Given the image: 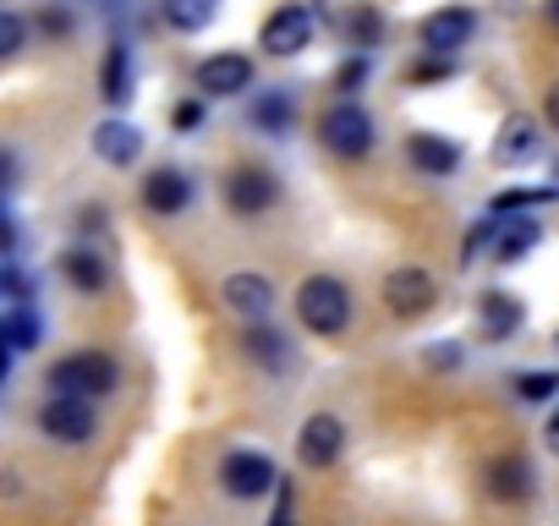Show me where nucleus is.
Wrapping results in <instances>:
<instances>
[{"mask_svg":"<svg viewBox=\"0 0 559 526\" xmlns=\"http://www.w3.org/2000/svg\"><path fill=\"white\" fill-rule=\"evenodd\" d=\"M559 198V187H504V192H493V203H488V214H526V208H543V203H554Z\"/></svg>","mask_w":559,"mask_h":526,"instance_id":"bb28decb","label":"nucleus"},{"mask_svg":"<svg viewBox=\"0 0 559 526\" xmlns=\"http://www.w3.org/2000/svg\"><path fill=\"white\" fill-rule=\"evenodd\" d=\"M0 219H7V203H0Z\"/></svg>","mask_w":559,"mask_h":526,"instance_id":"c03bdc74","label":"nucleus"},{"mask_svg":"<svg viewBox=\"0 0 559 526\" xmlns=\"http://www.w3.org/2000/svg\"><path fill=\"white\" fill-rule=\"evenodd\" d=\"M274 203H280V181L269 165H236L225 176V208L236 219H263Z\"/></svg>","mask_w":559,"mask_h":526,"instance_id":"423d86ee","label":"nucleus"},{"mask_svg":"<svg viewBox=\"0 0 559 526\" xmlns=\"http://www.w3.org/2000/svg\"><path fill=\"white\" fill-rule=\"evenodd\" d=\"M94 154H99L105 165H138V154H143V132H138L127 116H110V121L94 127Z\"/></svg>","mask_w":559,"mask_h":526,"instance_id":"6ab92c4d","label":"nucleus"},{"mask_svg":"<svg viewBox=\"0 0 559 526\" xmlns=\"http://www.w3.org/2000/svg\"><path fill=\"white\" fill-rule=\"evenodd\" d=\"M247 88H258V67H252V56H241V50H219V56L198 61V94H203V99H236V94H247Z\"/></svg>","mask_w":559,"mask_h":526,"instance_id":"6e6552de","label":"nucleus"},{"mask_svg":"<svg viewBox=\"0 0 559 526\" xmlns=\"http://www.w3.org/2000/svg\"><path fill=\"white\" fill-rule=\"evenodd\" d=\"M319 138H324V148H330L335 159L357 165V159L373 154V116H368L357 99H335V105L324 110V121H319Z\"/></svg>","mask_w":559,"mask_h":526,"instance_id":"20e7f679","label":"nucleus"},{"mask_svg":"<svg viewBox=\"0 0 559 526\" xmlns=\"http://www.w3.org/2000/svg\"><path fill=\"white\" fill-rule=\"evenodd\" d=\"M159 17L176 34H198V28H209L219 17V0H159Z\"/></svg>","mask_w":559,"mask_h":526,"instance_id":"393cba45","label":"nucleus"},{"mask_svg":"<svg viewBox=\"0 0 559 526\" xmlns=\"http://www.w3.org/2000/svg\"><path fill=\"white\" fill-rule=\"evenodd\" d=\"M428 357H433V368H461V346H455V340H439V346H428Z\"/></svg>","mask_w":559,"mask_h":526,"instance_id":"e433bc0d","label":"nucleus"},{"mask_svg":"<svg viewBox=\"0 0 559 526\" xmlns=\"http://www.w3.org/2000/svg\"><path fill=\"white\" fill-rule=\"evenodd\" d=\"M537 148H543V132H537V121L532 116H504L499 121V132H493V165H526V159H537Z\"/></svg>","mask_w":559,"mask_h":526,"instance_id":"dca6fc26","label":"nucleus"},{"mask_svg":"<svg viewBox=\"0 0 559 526\" xmlns=\"http://www.w3.org/2000/svg\"><path fill=\"white\" fill-rule=\"evenodd\" d=\"M28 34H34V28H28L23 12H0V61H12V56L28 45Z\"/></svg>","mask_w":559,"mask_h":526,"instance_id":"c756f323","label":"nucleus"},{"mask_svg":"<svg viewBox=\"0 0 559 526\" xmlns=\"http://www.w3.org/2000/svg\"><path fill=\"white\" fill-rule=\"evenodd\" d=\"M433 302H439V280L428 270H417V263H401V270L384 275V308L395 319H423Z\"/></svg>","mask_w":559,"mask_h":526,"instance_id":"1a4fd4ad","label":"nucleus"},{"mask_svg":"<svg viewBox=\"0 0 559 526\" xmlns=\"http://www.w3.org/2000/svg\"><path fill=\"white\" fill-rule=\"evenodd\" d=\"M362 83H368V56H362V50H352V56H346V61L335 67V88H341V94L352 99V94H357Z\"/></svg>","mask_w":559,"mask_h":526,"instance_id":"473e14b6","label":"nucleus"},{"mask_svg":"<svg viewBox=\"0 0 559 526\" xmlns=\"http://www.w3.org/2000/svg\"><path fill=\"white\" fill-rule=\"evenodd\" d=\"M521 324H526V308H521L510 291H488V297L477 302V335H483V340L499 346V340H510Z\"/></svg>","mask_w":559,"mask_h":526,"instance_id":"aec40b11","label":"nucleus"},{"mask_svg":"<svg viewBox=\"0 0 559 526\" xmlns=\"http://www.w3.org/2000/svg\"><path fill=\"white\" fill-rule=\"evenodd\" d=\"M219 297H225V308H230L236 319L263 324L269 308H274V280H269V275H252V270H236V275H225Z\"/></svg>","mask_w":559,"mask_h":526,"instance_id":"4468645a","label":"nucleus"},{"mask_svg":"<svg viewBox=\"0 0 559 526\" xmlns=\"http://www.w3.org/2000/svg\"><path fill=\"white\" fill-rule=\"evenodd\" d=\"M543 241V225L515 214V219H499V236H493V263H521L532 247Z\"/></svg>","mask_w":559,"mask_h":526,"instance_id":"b1692460","label":"nucleus"},{"mask_svg":"<svg viewBox=\"0 0 559 526\" xmlns=\"http://www.w3.org/2000/svg\"><path fill=\"white\" fill-rule=\"evenodd\" d=\"M548 23L559 28V0H548Z\"/></svg>","mask_w":559,"mask_h":526,"instance_id":"37998d69","label":"nucleus"},{"mask_svg":"<svg viewBox=\"0 0 559 526\" xmlns=\"http://www.w3.org/2000/svg\"><path fill=\"white\" fill-rule=\"evenodd\" d=\"M121 384V368L110 351H72L50 368V395H83V401H105Z\"/></svg>","mask_w":559,"mask_h":526,"instance_id":"f03ea898","label":"nucleus"},{"mask_svg":"<svg viewBox=\"0 0 559 526\" xmlns=\"http://www.w3.org/2000/svg\"><path fill=\"white\" fill-rule=\"evenodd\" d=\"M99 99L110 105V110H121L127 99H132V45H110L105 50V67H99Z\"/></svg>","mask_w":559,"mask_h":526,"instance_id":"4be33fe9","label":"nucleus"},{"mask_svg":"<svg viewBox=\"0 0 559 526\" xmlns=\"http://www.w3.org/2000/svg\"><path fill=\"white\" fill-rule=\"evenodd\" d=\"M472 34H477V12L472 7H439V12H428L417 23V39H423L428 56H455L461 45H472Z\"/></svg>","mask_w":559,"mask_h":526,"instance_id":"9b49d317","label":"nucleus"},{"mask_svg":"<svg viewBox=\"0 0 559 526\" xmlns=\"http://www.w3.org/2000/svg\"><path fill=\"white\" fill-rule=\"evenodd\" d=\"M313 34H319V7H313V0H292V7H274V12L263 17L258 45H263V56H274V61H292V56H302V50L313 45Z\"/></svg>","mask_w":559,"mask_h":526,"instance_id":"7ed1b4c3","label":"nucleus"},{"mask_svg":"<svg viewBox=\"0 0 559 526\" xmlns=\"http://www.w3.org/2000/svg\"><path fill=\"white\" fill-rule=\"evenodd\" d=\"M554 346H559V335H554Z\"/></svg>","mask_w":559,"mask_h":526,"instance_id":"49530a36","label":"nucleus"},{"mask_svg":"<svg viewBox=\"0 0 559 526\" xmlns=\"http://www.w3.org/2000/svg\"><path fill=\"white\" fill-rule=\"evenodd\" d=\"M12 357H17V351H12L7 330H0V384H7V373H12Z\"/></svg>","mask_w":559,"mask_h":526,"instance_id":"a19ab883","label":"nucleus"},{"mask_svg":"<svg viewBox=\"0 0 559 526\" xmlns=\"http://www.w3.org/2000/svg\"><path fill=\"white\" fill-rule=\"evenodd\" d=\"M510 390H515V401L543 406V401H554V395H559V373H515V379H510Z\"/></svg>","mask_w":559,"mask_h":526,"instance_id":"c85d7f7f","label":"nucleus"},{"mask_svg":"<svg viewBox=\"0 0 559 526\" xmlns=\"http://www.w3.org/2000/svg\"><path fill=\"white\" fill-rule=\"evenodd\" d=\"M56 263H61V280H67L72 291H83V297H99V291L110 286V263H105V252H94V247H67Z\"/></svg>","mask_w":559,"mask_h":526,"instance_id":"a211bd4d","label":"nucleus"},{"mask_svg":"<svg viewBox=\"0 0 559 526\" xmlns=\"http://www.w3.org/2000/svg\"><path fill=\"white\" fill-rule=\"evenodd\" d=\"M17 176H23V154L0 143V192H12V187H17Z\"/></svg>","mask_w":559,"mask_h":526,"instance_id":"72a5a7b5","label":"nucleus"},{"mask_svg":"<svg viewBox=\"0 0 559 526\" xmlns=\"http://www.w3.org/2000/svg\"><path fill=\"white\" fill-rule=\"evenodd\" d=\"M17 252V225H12V214L0 219V258H12Z\"/></svg>","mask_w":559,"mask_h":526,"instance_id":"58836bf2","label":"nucleus"},{"mask_svg":"<svg viewBox=\"0 0 559 526\" xmlns=\"http://www.w3.org/2000/svg\"><path fill=\"white\" fill-rule=\"evenodd\" d=\"M247 127L263 132V138H286L297 127V99L286 88H258L252 105H247Z\"/></svg>","mask_w":559,"mask_h":526,"instance_id":"f3484780","label":"nucleus"},{"mask_svg":"<svg viewBox=\"0 0 559 526\" xmlns=\"http://www.w3.org/2000/svg\"><path fill=\"white\" fill-rule=\"evenodd\" d=\"M241 351H247L258 368H269V373H292V368H297L292 340L280 335V330H269V324H252V330L241 335Z\"/></svg>","mask_w":559,"mask_h":526,"instance_id":"412c9836","label":"nucleus"},{"mask_svg":"<svg viewBox=\"0 0 559 526\" xmlns=\"http://www.w3.org/2000/svg\"><path fill=\"white\" fill-rule=\"evenodd\" d=\"M219 488H225V499L252 504V499H263V493L280 488V471H274V461L263 450H230L219 461Z\"/></svg>","mask_w":559,"mask_h":526,"instance_id":"39448f33","label":"nucleus"},{"mask_svg":"<svg viewBox=\"0 0 559 526\" xmlns=\"http://www.w3.org/2000/svg\"><path fill=\"white\" fill-rule=\"evenodd\" d=\"M341 455H346V422L335 411H313L302 422V433H297V461L308 471H330Z\"/></svg>","mask_w":559,"mask_h":526,"instance_id":"9d476101","label":"nucleus"},{"mask_svg":"<svg viewBox=\"0 0 559 526\" xmlns=\"http://www.w3.org/2000/svg\"><path fill=\"white\" fill-rule=\"evenodd\" d=\"M406 159H412L417 176L444 181V176L461 170V143H450L444 132H412V138H406Z\"/></svg>","mask_w":559,"mask_h":526,"instance_id":"2eb2a0df","label":"nucleus"},{"mask_svg":"<svg viewBox=\"0 0 559 526\" xmlns=\"http://www.w3.org/2000/svg\"><path fill=\"white\" fill-rule=\"evenodd\" d=\"M143 208H148L154 219H176V214H187V208H192V176L176 170V165L148 170V176H143Z\"/></svg>","mask_w":559,"mask_h":526,"instance_id":"f8f14e48","label":"nucleus"},{"mask_svg":"<svg viewBox=\"0 0 559 526\" xmlns=\"http://www.w3.org/2000/svg\"><path fill=\"white\" fill-rule=\"evenodd\" d=\"M483 488H488V499H499V504H526V499L537 493V471H532L526 455L510 450V455H493V461H488Z\"/></svg>","mask_w":559,"mask_h":526,"instance_id":"ddd939ff","label":"nucleus"},{"mask_svg":"<svg viewBox=\"0 0 559 526\" xmlns=\"http://www.w3.org/2000/svg\"><path fill=\"white\" fill-rule=\"evenodd\" d=\"M0 313H7V297H0Z\"/></svg>","mask_w":559,"mask_h":526,"instance_id":"a18cd8bd","label":"nucleus"},{"mask_svg":"<svg viewBox=\"0 0 559 526\" xmlns=\"http://www.w3.org/2000/svg\"><path fill=\"white\" fill-rule=\"evenodd\" d=\"M269 526H292V488H280V510H274Z\"/></svg>","mask_w":559,"mask_h":526,"instance_id":"ea45409f","label":"nucleus"},{"mask_svg":"<svg viewBox=\"0 0 559 526\" xmlns=\"http://www.w3.org/2000/svg\"><path fill=\"white\" fill-rule=\"evenodd\" d=\"M28 28H34L39 39H50V45H67L78 23H72V12L61 7V0H45V7H39V12L28 17Z\"/></svg>","mask_w":559,"mask_h":526,"instance_id":"cd10ccee","label":"nucleus"},{"mask_svg":"<svg viewBox=\"0 0 559 526\" xmlns=\"http://www.w3.org/2000/svg\"><path fill=\"white\" fill-rule=\"evenodd\" d=\"M0 330H7V340H12V351H17V357H23V351H34V346L45 340V324H39V308H34V302L7 308V313H0Z\"/></svg>","mask_w":559,"mask_h":526,"instance_id":"a878e982","label":"nucleus"},{"mask_svg":"<svg viewBox=\"0 0 559 526\" xmlns=\"http://www.w3.org/2000/svg\"><path fill=\"white\" fill-rule=\"evenodd\" d=\"M39 428H45L50 444H88L99 433V411L83 395H50L39 406Z\"/></svg>","mask_w":559,"mask_h":526,"instance_id":"0eeeda50","label":"nucleus"},{"mask_svg":"<svg viewBox=\"0 0 559 526\" xmlns=\"http://www.w3.org/2000/svg\"><path fill=\"white\" fill-rule=\"evenodd\" d=\"M297 319H302V330H313L319 340H335V335L352 330L357 297H352V286H346L341 275H308V280L297 286Z\"/></svg>","mask_w":559,"mask_h":526,"instance_id":"f257e3e1","label":"nucleus"},{"mask_svg":"<svg viewBox=\"0 0 559 526\" xmlns=\"http://www.w3.org/2000/svg\"><path fill=\"white\" fill-rule=\"evenodd\" d=\"M170 121H176V132H198L203 127V99H181Z\"/></svg>","mask_w":559,"mask_h":526,"instance_id":"f704fd0d","label":"nucleus"},{"mask_svg":"<svg viewBox=\"0 0 559 526\" xmlns=\"http://www.w3.org/2000/svg\"><path fill=\"white\" fill-rule=\"evenodd\" d=\"M444 77H455V56H428V50H423V61L406 72L412 88H423V83H444Z\"/></svg>","mask_w":559,"mask_h":526,"instance_id":"7c9ffc66","label":"nucleus"},{"mask_svg":"<svg viewBox=\"0 0 559 526\" xmlns=\"http://www.w3.org/2000/svg\"><path fill=\"white\" fill-rule=\"evenodd\" d=\"M493 236H499V214H488L483 225H472V230L461 236V263H466V270L477 263V252H483V247H493Z\"/></svg>","mask_w":559,"mask_h":526,"instance_id":"2f4dec72","label":"nucleus"},{"mask_svg":"<svg viewBox=\"0 0 559 526\" xmlns=\"http://www.w3.org/2000/svg\"><path fill=\"white\" fill-rule=\"evenodd\" d=\"M543 439H548V450H554V455H559V406H554V411H548V428H543Z\"/></svg>","mask_w":559,"mask_h":526,"instance_id":"79ce46f5","label":"nucleus"},{"mask_svg":"<svg viewBox=\"0 0 559 526\" xmlns=\"http://www.w3.org/2000/svg\"><path fill=\"white\" fill-rule=\"evenodd\" d=\"M78 230H83V236H99V230H105V203H88V208L78 214Z\"/></svg>","mask_w":559,"mask_h":526,"instance_id":"c9c22d12","label":"nucleus"},{"mask_svg":"<svg viewBox=\"0 0 559 526\" xmlns=\"http://www.w3.org/2000/svg\"><path fill=\"white\" fill-rule=\"evenodd\" d=\"M543 116H548V127L559 132V77L548 83V94H543Z\"/></svg>","mask_w":559,"mask_h":526,"instance_id":"4c0bfd02","label":"nucleus"},{"mask_svg":"<svg viewBox=\"0 0 559 526\" xmlns=\"http://www.w3.org/2000/svg\"><path fill=\"white\" fill-rule=\"evenodd\" d=\"M335 34H341L352 50L368 56V50L384 39V12H379V7H346V12L335 17Z\"/></svg>","mask_w":559,"mask_h":526,"instance_id":"5701e85b","label":"nucleus"}]
</instances>
